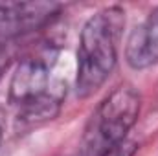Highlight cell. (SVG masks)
<instances>
[{
	"label": "cell",
	"mask_w": 158,
	"mask_h": 156,
	"mask_svg": "<svg viewBox=\"0 0 158 156\" xmlns=\"http://www.w3.org/2000/svg\"><path fill=\"white\" fill-rule=\"evenodd\" d=\"M123 26L125 11L119 6L105 7L85 22L77 48L76 92L79 97L98 92L112 74Z\"/></svg>",
	"instance_id": "cell-1"
},
{
	"label": "cell",
	"mask_w": 158,
	"mask_h": 156,
	"mask_svg": "<svg viewBox=\"0 0 158 156\" xmlns=\"http://www.w3.org/2000/svg\"><path fill=\"white\" fill-rule=\"evenodd\" d=\"M57 51H42L26 57L15 70L9 83V103L17 107L19 119L37 125L59 114L66 96V83L55 72Z\"/></svg>",
	"instance_id": "cell-2"
},
{
	"label": "cell",
	"mask_w": 158,
	"mask_h": 156,
	"mask_svg": "<svg viewBox=\"0 0 158 156\" xmlns=\"http://www.w3.org/2000/svg\"><path fill=\"white\" fill-rule=\"evenodd\" d=\"M0 143H2V129H0Z\"/></svg>",
	"instance_id": "cell-8"
},
{
	"label": "cell",
	"mask_w": 158,
	"mask_h": 156,
	"mask_svg": "<svg viewBox=\"0 0 158 156\" xmlns=\"http://www.w3.org/2000/svg\"><path fill=\"white\" fill-rule=\"evenodd\" d=\"M7 66H9V51L4 44H0V79L4 76V72L7 70Z\"/></svg>",
	"instance_id": "cell-7"
},
{
	"label": "cell",
	"mask_w": 158,
	"mask_h": 156,
	"mask_svg": "<svg viewBox=\"0 0 158 156\" xmlns=\"http://www.w3.org/2000/svg\"><path fill=\"white\" fill-rule=\"evenodd\" d=\"M61 7L55 2H0V44L42 28Z\"/></svg>",
	"instance_id": "cell-4"
},
{
	"label": "cell",
	"mask_w": 158,
	"mask_h": 156,
	"mask_svg": "<svg viewBox=\"0 0 158 156\" xmlns=\"http://www.w3.org/2000/svg\"><path fill=\"white\" fill-rule=\"evenodd\" d=\"M136 151H138V143L134 140H125L123 143H119L116 149H112L105 156H134Z\"/></svg>",
	"instance_id": "cell-6"
},
{
	"label": "cell",
	"mask_w": 158,
	"mask_h": 156,
	"mask_svg": "<svg viewBox=\"0 0 158 156\" xmlns=\"http://www.w3.org/2000/svg\"><path fill=\"white\" fill-rule=\"evenodd\" d=\"M140 94L131 84L110 92L88 119L76 156H105L116 149L127 140V132L140 116Z\"/></svg>",
	"instance_id": "cell-3"
},
{
	"label": "cell",
	"mask_w": 158,
	"mask_h": 156,
	"mask_svg": "<svg viewBox=\"0 0 158 156\" xmlns=\"http://www.w3.org/2000/svg\"><path fill=\"white\" fill-rule=\"evenodd\" d=\"M127 63L134 70H143L158 64V7L134 28L125 48Z\"/></svg>",
	"instance_id": "cell-5"
}]
</instances>
